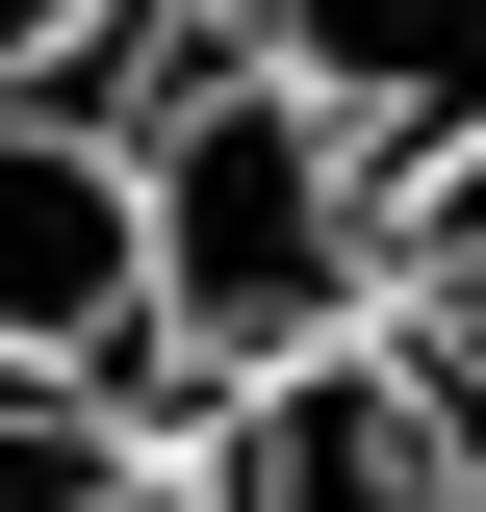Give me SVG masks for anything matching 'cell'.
<instances>
[{"mask_svg":"<svg viewBox=\"0 0 486 512\" xmlns=\"http://www.w3.org/2000/svg\"><path fill=\"white\" fill-rule=\"evenodd\" d=\"M103 512H180V461H128V487H103Z\"/></svg>","mask_w":486,"mask_h":512,"instance_id":"cell-7","label":"cell"},{"mask_svg":"<svg viewBox=\"0 0 486 512\" xmlns=\"http://www.w3.org/2000/svg\"><path fill=\"white\" fill-rule=\"evenodd\" d=\"M128 461H154V410H103V384H0V512H103Z\"/></svg>","mask_w":486,"mask_h":512,"instance_id":"cell-5","label":"cell"},{"mask_svg":"<svg viewBox=\"0 0 486 512\" xmlns=\"http://www.w3.org/2000/svg\"><path fill=\"white\" fill-rule=\"evenodd\" d=\"M180 512H486V410L410 359V333H307V359H256V384H180Z\"/></svg>","mask_w":486,"mask_h":512,"instance_id":"cell-2","label":"cell"},{"mask_svg":"<svg viewBox=\"0 0 486 512\" xmlns=\"http://www.w3.org/2000/svg\"><path fill=\"white\" fill-rule=\"evenodd\" d=\"M128 77V0H0V103H103Z\"/></svg>","mask_w":486,"mask_h":512,"instance_id":"cell-6","label":"cell"},{"mask_svg":"<svg viewBox=\"0 0 486 512\" xmlns=\"http://www.w3.org/2000/svg\"><path fill=\"white\" fill-rule=\"evenodd\" d=\"M256 77H282L307 128H359L384 180H435V154H486V0H205Z\"/></svg>","mask_w":486,"mask_h":512,"instance_id":"cell-4","label":"cell"},{"mask_svg":"<svg viewBox=\"0 0 486 512\" xmlns=\"http://www.w3.org/2000/svg\"><path fill=\"white\" fill-rule=\"evenodd\" d=\"M0 384L180 410V384H154V282H128V154H103V103H0Z\"/></svg>","mask_w":486,"mask_h":512,"instance_id":"cell-3","label":"cell"},{"mask_svg":"<svg viewBox=\"0 0 486 512\" xmlns=\"http://www.w3.org/2000/svg\"><path fill=\"white\" fill-rule=\"evenodd\" d=\"M103 154H128V282H154V384H256L307 333L384 308V154L307 128L231 26H180L154 77H103Z\"/></svg>","mask_w":486,"mask_h":512,"instance_id":"cell-1","label":"cell"}]
</instances>
